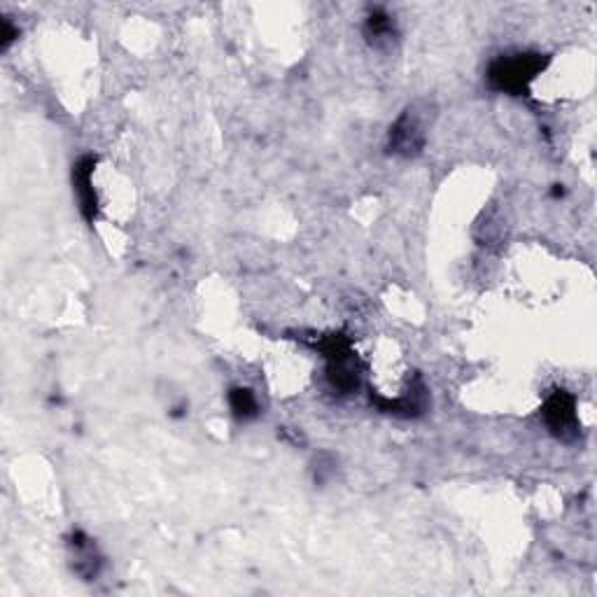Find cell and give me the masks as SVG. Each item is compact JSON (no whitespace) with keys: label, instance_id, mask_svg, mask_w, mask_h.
<instances>
[{"label":"cell","instance_id":"cell-1","mask_svg":"<svg viewBox=\"0 0 597 597\" xmlns=\"http://www.w3.org/2000/svg\"><path fill=\"white\" fill-rule=\"evenodd\" d=\"M549 66V56L537 52L502 54L490 63L488 84L495 91L511 96H525L530 84L542 70Z\"/></svg>","mask_w":597,"mask_h":597},{"label":"cell","instance_id":"cell-2","mask_svg":"<svg viewBox=\"0 0 597 597\" xmlns=\"http://www.w3.org/2000/svg\"><path fill=\"white\" fill-rule=\"evenodd\" d=\"M315 348L327 360V381L339 395H355L360 390V362H357L353 343L343 334H329L315 343Z\"/></svg>","mask_w":597,"mask_h":597},{"label":"cell","instance_id":"cell-3","mask_svg":"<svg viewBox=\"0 0 597 597\" xmlns=\"http://www.w3.org/2000/svg\"><path fill=\"white\" fill-rule=\"evenodd\" d=\"M546 427L556 434L558 439L572 441L579 437V413L577 399L567 390L551 392V397L544 404Z\"/></svg>","mask_w":597,"mask_h":597},{"label":"cell","instance_id":"cell-4","mask_svg":"<svg viewBox=\"0 0 597 597\" xmlns=\"http://www.w3.org/2000/svg\"><path fill=\"white\" fill-rule=\"evenodd\" d=\"M425 126L423 119L413 108L404 110L397 117V122L390 126L388 133V152L399 157H416L425 147Z\"/></svg>","mask_w":597,"mask_h":597},{"label":"cell","instance_id":"cell-5","mask_svg":"<svg viewBox=\"0 0 597 597\" xmlns=\"http://www.w3.org/2000/svg\"><path fill=\"white\" fill-rule=\"evenodd\" d=\"M96 157H82L73 168V185L77 194V203H80V213L89 224L96 222L98 217V196L94 189V168H96Z\"/></svg>","mask_w":597,"mask_h":597},{"label":"cell","instance_id":"cell-6","mask_svg":"<svg viewBox=\"0 0 597 597\" xmlns=\"http://www.w3.org/2000/svg\"><path fill=\"white\" fill-rule=\"evenodd\" d=\"M364 35H367V40L374 47L388 45V42L397 38L395 21H392V17L383 7H376V10L369 12L367 21H364Z\"/></svg>","mask_w":597,"mask_h":597},{"label":"cell","instance_id":"cell-7","mask_svg":"<svg viewBox=\"0 0 597 597\" xmlns=\"http://www.w3.org/2000/svg\"><path fill=\"white\" fill-rule=\"evenodd\" d=\"M73 549H75V558H77V572L82 574L84 579H94L98 574V567H101V558L94 549V544L89 542L84 532H73Z\"/></svg>","mask_w":597,"mask_h":597},{"label":"cell","instance_id":"cell-8","mask_svg":"<svg viewBox=\"0 0 597 597\" xmlns=\"http://www.w3.org/2000/svg\"><path fill=\"white\" fill-rule=\"evenodd\" d=\"M229 406L238 420H255L259 416L257 395L250 388H234L229 392Z\"/></svg>","mask_w":597,"mask_h":597},{"label":"cell","instance_id":"cell-9","mask_svg":"<svg viewBox=\"0 0 597 597\" xmlns=\"http://www.w3.org/2000/svg\"><path fill=\"white\" fill-rule=\"evenodd\" d=\"M17 38V31H14L12 24L7 19H3V33H0V47L7 49L10 47V42Z\"/></svg>","mask_w":597,"mask_h":597}]
</instances>
